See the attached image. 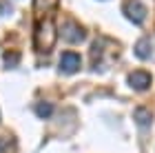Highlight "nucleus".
Masks as SVG:
<instances>
[{
	"mask_svg": "<svg viewBox=\"0 0 155 153\" xmlns=\"http://www.w3.org/2000/svg\"><path fill=\"white\" fill-rule=\"evenodd\" d=\"M124 16L129 18L133 25H140L146 16V9H144V5L140 2V0H129V2L124 5Z\"/></svg>",
	"mask_w": 155,
	"mask_h": 153,
	"instance_id": "obj_1",
	"label": "nucleus"
},
{
	"mask_svg": "<svg viewBox=\"0 0 155 153\" xmlns=\"http://www.w3.org/2000/svg\"><path fill=\"white\" fill-rule=\"evenodd\" d=\"M78 69H80V55L71 53V51L62 53V58H60V71L62 73H75Z\"/></svg>",
	"mask_w": 155,
	"mask_h": 153,
	"instance_id": "obj_2",
	"label": "nucleus"
},
{
	"mask_svg": "<svg viewBox=\"0 0 155 153\" xmlns=\"http://www.w3.org/2000/svg\"><path fill=\"white\" fill-rule=\"evenodd\" d=\"M62 38L67 40V42H82L84 40V31L80 29L78 25H71V22H67L64 27H62Z\"/></svg>",
	"mask_w": 155,
	"mask_h": 153,
	"instance_id": "obj_3",
	"label": "nucleus"
},
{
	"mask_svg": "<svg viewBox=\"0 0 155 153\" xmlns=\"http://www.w3.org/2000/svg\"><path fill=\"white\" fill-rule=\"evenodd\" d=\"M129 85L133 89H137V91H142V89H149L151 87V75L146 71H133L129 75Z\"/></svg>",
	"mask_w": 155,
	"mask_h": 153,
	"instance_id": "obj_4",
	"label": "nucleus"
},
{
	"mask_svg": "<svg viewBox=\"0 0 155 153\" xmlns=\"http://www.w3.org/2000/svg\"><path fill=\"white\" fill-rule=\"evenodd\" d=\"M135 120H137V124H140L142 129H149V127H151V113H149V111H142V109H140L137 113H135Z\"/></svg>",
	"mask_w": 155,
	"mask_h": 153,
	"instance_id": "obj_5",
	"label": "nucleus"
},
{
	"mask_svg": "<svg viewBox=\"0 0 155 153\" xmlns=\"http://www.w3.org/2000/svg\"><path fill=\"white\" fill-rule=\"evenodd\" d=\"M36 113H38L40 118H49V115L53 113V107H51L49 102H38V104H36Z\"/></svg>",
	"mask_w": 155,
	"mask_h": 153,
	"instance_id": "obj_6",
	"label": "nucleus"
},
{
	"mask_svg": "<svg viewBox=\"0 0 155 153\" xmlns=\"http://www.w3.org/2000/svg\"><path fill=\"white\" fill-rule=\"evenodd\" d=\"M135 53L140 55V58H149V53H151V47H149V42H140V45L135 47Z\"/></svg>",
	"mask_w": 155,
	"mask_h": 153,
	"instance_id": "obj_7",
	"label": "nucleus"
}]
</instances>
